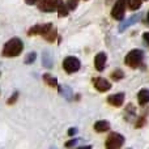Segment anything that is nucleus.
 Masks as SVG:
<instances>
[{
    "label": "nucleus",
    "mask_w": 149,
    "mask_h": 149,
    "mask_svg": "<svg viewBox=\"0 0 149 149\" xmlns=\"http://www.w3.org/2000/svg\"><path fill=\"white\" fill-rule=\"evenodd\" d=\"M24 49V43L20 38H12L4 45L3 47V56L4 58H16L21 54Z\"/></svg>",
    "instance_id": "obj_1"
},
{
    "label": "nucleus",
    "mask_w": 149,
    "mask_h": 149,
    "mask_svg": "<svg viewBox=\"0 0 149 149\" xmlns=\"http://www.w3.org/2000/svg\"><path fill=\"white\" fill-rule=\"evenodd\" d=\"M143 58H144V52L141 50H132L127 54L126 56V64L128 65L130 68H137L141 65L143 63Z\"/></svg>",
    "instance_id": "obj_2"
},
{
    "label": "nucleus",
    "mask_w": 149,
    "mask_h": 149,
    "mask_svg": "<svg viewBox=\"0 0 149 149\" xmlns=\"http://www.w3.org/2000/svg\"><path fill=\"white\" fill-rule=\"evenodd\" d=\"M124 144V136H122L120 134L113 132L107 136L106 139V148L107 149H118Z\"/></svg>",
    "instance_id": "obj_3"
},
{
    "label": "nucleus",
    "mask_w": 149,
    "mask_h": 149,
    "mask_svg": "<svg viewBox=\"0 0 149 149\" xmlns=\"http://www.w3.org/2000/svg\"><path fill=\"white\" fill-rule=\"evenodd\" d=\"M80 67H81V64H80V60L77 59V58H74V56L65 58L64 62H63V68H64V71L67 73H74V72H77V71L80 70Z\"/></svg>",
    "instance_id": "obj_4"
},
{
    "label": "nucleus",
    "mask_w": 149,
    "mask_h": 149,
    "mask_svg": "<svg viewBox=\"0 0 149 149\" xmlns=\"http://www.w3.org/2000/svg\"><path fill=\"white\" fill-rule=\"evenodd\" d=\"M126 12V0H116L111 10V17L115 20H123Z\"/></svg>",
    "instance_id": "obj_5"
},
{
    "label": "nucleus",
    "mask_w": 149,
    "mask_h": 149,
    "mask_svg": "<svg viewBox=\"0 0 149 149\" xmlns=\"http://www.w3.org/2000/svg\"><path fill=\"white\" fill-rule=\"evenodd\" d=\"M62 0H42L39 3V9L43 12H54L58 9Z\"/></svg>",
    "instance_id": "obj_6"
},
{
    "label": "nucleus",
    "mask_w": 149,
    "mask_h": 149,
    "mask_svg": "<svg viewBox=\"0 0 149 149\" xmlns=\"http://www.w3.org/2000/svg\"><path fill=\"white\" fill-rule=\"evenodd\" d=\"M52 29V24H45V25H36L28 31L29 36H36V34H41L45 36L47 31H50Z\"/></svg>",
    "instance_id": "obj_7"
},
{
    "label": "nucleus",
    "mask_w": 149,
    "mask_h": 149,
    "mask_svg": "<svg viewBox=\"0 0 149 149\" xmlns=\"http://www.w3.org/2000/svg\"><path fill=\"white\" fill-rule=\"evenodd\" d=\"M94 88L98 90V92H107V90H110L111 88V84L107 81L106 79H102V77H97V79L94 80Z\"/></svg>",
    "instance_id": "obj_8"
},
{
    "label": "nucleus",
    "mask_w": 149,
    "mask_h": 149,
    "mask_svg": "<svg viewBox=\"0 0 149 149\" xmlns=\"http://www.w3.org/2000/svg\"><path fill=\"white\" fill-rule=\"evenodd\" d=\"M106 62H107V56H106L105 52H98L95 55V59H94V67L97 71H103L105 70V65H106Z\"/></svg>",
    "instance_id": "obj_9"
},
{
    "label": "nucleus",
    "mask_w": 149,
    "mask_h": 149,
    "mask_svg": "<svg viewBox=\"0 0 149 149\" xmlns=\"http://www.w3.org/2000/svg\"><path fill=\"white\" fill-rule=\"evenodd\" d=\"M107 102L110 103V105L119 107V106H122L124 102V93H116V94L110 95V97H107Z\"/></svg>",
    "instance_id": "obj_10"
},
{
    "label": "nucleus",
    "mask_w": 149,
    "mask_h": 149,
    "mask_svg": "<svg viewBox=\"0 0 149 149\" xmlns=\"http://www.w3.org/2000/svg\"><path fill=\"white\" fill-rule=\"evenodd\" d=\"M137 101H139V103L141 106L147 105L149 103V89H143L139 92V94H137Z\"/></svg>",
    "instance_id": "obj_11"
},
{
    "label": "nucleus",
    "mask_w": 149,
    "mask_h": 149,
    "mask_svg": "<svg viewBox=\"0 0 149 149\" xmlns=\"http://www.w3.org/2000/svg\"><path fill=\"white\" fill-rule=\"evenodd\" d=\"M94 130L95 132H98V134H101V132H106L110 130V123L106 120H100V122H95L94 124Z\"/></svg>",
    "instance_id": "obj_12"
},
{
    "label": "nucleus",
    "mask_w": 149,
    "mask_h": 149,
    "mask_svg": "<svg viewBox=\"0 0 149 149\" xmlns=\"http://www.w3.org/2000/svg\"><path fill=\"white\" fill-rule=\"evenodd\" d=\"M43 80L46 81L47 85H50V86H52V88H56L58 86V80L55 79V77H52L51 74H49V73L43 74Z\"/></svg>",
    "instance_id": "obj_13"
},
{
    "label": "nucleus",
    "mask_w": 149,
    "mask_h": 149,
    "mask_svg": "<svg viewBox=\"0 0 149 149\" xmlns=\"http://www.w3.org/2000/svg\"><path fill=\"white\" fill-rule=\"evenodd\" d=\"M141 1L143 0H128V7L131 10H137L141 7Z\"/></svg>",
    "instance_id": "obj_14"
},
{
    "label": "nucleus",
    "mask_w": 149,
    "mask_h": 149,
    "mask_svg": "<svg viewBox=\"0 0 149 149\" xmlns=\"http://www.w3.org/2000/svg\"><path fill=\"white\" fill-rule=\"evenodd\" d=\"M43 38L46 39V41H49V42H52L55 38H56V30H55V29L52 28L51 30H50V31H47V33L45 34V36H43Z\"/></svg>",
    "instance_id": "obj_15"
},
{
    "label": "nucleus",
    "mask_w": 149,
    "mask_h": 149,
    "mask_svg": "<svg viewBox=\"0 0 149 149\" xmlns=\"http://www.w3.org/2000/svg\"><path fill=\"white\" fill-rule=\"evenodd\" d=\"M58 13H59V17H65L68 15V7H65L63 4V1L60 3V5L58 7Z\"/></svg>",
    "instance_id": "obj_16"
},
{
    "label": "nucleus",
    "mask_w": 149,
    "mask_h": 149,
    "mask_svg": "<svg viewBox=\"0 0 149 149\" xmlns=\"http://www.w3.org/2000/svg\"><path fill=\"white\" fill-rule=\"evenodd\" d=\"M123 77H124V73H123V71H120V70H116L111 73V79L115 80V81H119V80H122Z\"/></svg>",
    "instance_id": "obj_17"
},
{
    "label": "nucleus",
    "mask_w": 149,
    "mask_h": 149,
    "mask_svg": "<svg viewBox=\"0 0 149 149\" xmlns=\"http://www.w3.org/2000/svg\"><path fill=\"white\" fill-rule=\"evenodd\" d=\"M36 58H37L36 52H30V54H28V56H26L25 63H26V64H29V63H33L34 60H36Z\"/></svg>",
    "instance_id": "obj_18"
},
{
    "label": "nucleus",
    "mask_w": 149,
    "mask_h": 149,
    "mask_svg": "<svg viewBox=\"0 0 149 149\" xmlns=\"http://www.w3.org/2000/svg\"><path fill=\"white\" fill-rule=\"evenodd\" d=\"M17 98H18V93H17V92H15L12 95H10L9 100L7 101V103H8V105H13V103H15L16 101H17Z\"/></svg>",
    "instance_id": "obj_19"
},
{
    "label": "nucleus",
    "mask_w": 149,
    "mask_h": 149,
    "mask_svg": "<svg viewBox=\"0 0 149 149\" xmlns=\"http://www.w3.org/2000/svg\"><path fill=\"white\" fill-rule=\"evenodd\" d=\"M68 9H71V10H73V9H76V7H77V0H68Z\"/></svg>",
    "instance_id": "obj_20"
},
{
    "label": "nucleus",
    "mask_w": 149,
    "mask_h": 149,
    "mask_svg": "<svg viewBox=\"0 0 149 149\" xmlns=\"http://www.w3.org/2000/svg\"><path fill=\"white\" fill-rule=\"evenodd\" d=\"M76 143H77V139H72V140H71V141H67V143H65V147H67V148L73 147V145L76 144Z\"/></svg>",
    "instance_id": "obj_21"
},
{
    "label": "nucleus",
    "mask_w": 149,
    "mask_h": 149,
    "mask_svg": "<svg viewBox=\"0 0 149 149\" xmlns=\"http://www.w3.org/2000/svg\"><path fill=\"white\" fill-rule=\"evenodd\" d=\"M143 38H144V41L147 42V43L149 45V31H147V33L143 34Z\"/></svg>",
    "instance_id": "obj_22"
},
{
    "label": "nucleus",
    "mask_w": 149,
    "mask_h": 149,
    "mask_svg": "<svg viewBox=\"0 0 149 149\" xmlns=\"http://www.w3.org/2000/svg\"><path fill=\"white\" fill-rule=\"evenodd\" d=\"M39 0H26V4L28 5H33V4H37Z\"/></svg>",
    "instance_id": "obj_23"
},
{
    "label": "nucleus",
    "mask_w": 149,
    "mask_h": 149,
    "mask_svg": "<svg viewBox=\"0 0 149 149\" xmlns=\"http://www.w3.org/2000/svg\"><path fill=\"white\" fill-rule=\"evenodd\" d=\"M74 132H76V128H71L70 131H68V134H70V135H73Z\"/></svg>",
    "instance_id": "obj_24"
},
{
    "label": "nucleus",
    "mask_w": 149,
    "mask_h": 149,
    "mask_svg": "<svg viewBox=\"0 0 149 149\" xmlns=\"http://www.w3.org/2000/svg\"><path fill=\"white\" fill-rule=\"evenodd\" d=\"M148 21H149V12H148Z\"/></svg>",
    "instance_id": "obj_25"
}]
</instances>
